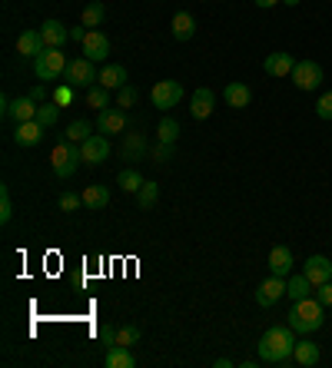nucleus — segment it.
I'll return each instance as SVG.
<instances>
[{
	"mask_svg": "<svg viewBox=\"0 0 332 368\" xmlns=\"http://www.w3.org/2000/svg\"><path fill=\"white\" fill-rule=\"evenodd\" d=\"M282 295H286V279H282V276H269L266 282H259V289H256L259 309H269V305H276Z\"/></svg>",
	"mask_w": 332,
	"mask_h": 368,
	"instance_id": "nucleus-9",
	"label": "nucleus"
},
{
	"mask_svg": "<svg viewBox=\"0 0 332 368\" xmlns=\"http://www.w3.org/2000/svg\"><path fill=\"white\" fill-rule=\"evenodd\" d=\"M276 3H282V0H256V7H262V10H269V7H276Z\"/></svg>",
	"mask_w": 332,
	"mask_h": 368,
	"instance_id": "nucleus-46",
	"label": "nucleus"
},
{
	"mask_svg": "<svg viewBox=\"0 0 332 368\" xmlns=\"http://www.w3.org/2000/svg\"><path fill=\"white\" fill-rule=\"evenodd\" d=\"M40 37H43V43L47 47H56V50H63V43L70 40V30L60 23V20H47L43 27H40Z\"/></svg>",
	"mask_w": 332,
	"mask_h": 368,
	"instance_id": "nucleus-15",
	"label": "nucleus"
},
{
	"mask_svg": "<svg viewBox=\"0 0 332 368\" xmlns=\"http://www.w3.org/2000/svg\"><path fill=\"white\" fill-rule=\"evenodd\" d=\"M293 83L299 87L302 93H313L322 87V67L313 63V60H295L293 67Z\"/></svg>",
	"mask_w": 332,
	"mask_h": 368,
	"instance_id": "nucleus-6",
	"label": "nucleus"
},
{
	"mask_svg": "<svg viewBox=\"0 0 332 368\" xmlns=\"http://www.w3.org/2000/svg\"><path fill=\"white\" fill-rule=\"evenodd\" d=\"M269 272L289 279V272H293V252H289L286 246H273V249H269Z\"/></svg>",
	"mask_w": 332,
	"mask_h": 368,
	"instance_id": "nucleus-14",
	"label": "nucleus"
},
{
	"mask_svg": "<svg viewBox=\"0 0 332 368\" xmlns=\"http://www.w3.org/2000/svg\"><path fill=\"white\" fill-rule=\"evenodd\" d=\"M50 100H54L56 107H67V103L74 100V87H70V83H60V87L54 90V96H50Z\"/></svg>",
	"mask_w": 332,
	"mask_h": 368,
	"instance_id": "nucleus-39",
	"label": "nucleus"
},
{
	"mask_svg": "<svg viewBox=\"0 0 332 368\" xmlns=\"http://www.w3.org/2000/svg\"><path fill=\"white\" fill-rule=\"evenodd\" d=\"M87 107H93L96 113L107 110V107H110V90H107V87H90V90H87Z\"/></svg>",
	"mask_w": 332,
	"mask_h": 368,
	"instance_id": "nucleus-31",
	"label": "nucleus"
},
{
	"mask_svg": "<svg viewBox=\"0 0 332 368\" xmlns=\"http://www.w3.org/2000/svg\"><path fill=\"white\" fill-rule=\"evenodd\" d=\"M315 299H319L322 305H332V279L329 282H322V285L315 289Z\"/></svg>",
	"mask_w": 332,
	"mask_h": 368,
	"instance_id": "nucleus-43",
	"label": "nucleus"
},
{
	"mask_svg": "<svg viewBox=\"0 0 332 368\" xmlns=\"http://www.w3.org/2000/svg\"><path fill=\"white\" fill-rule=\"evenodd\" d=\"M153 107L156 110H169V107H176L180 100H183V83L180 80H160V83H153Z\"/></svg>",
	"mask_w": 332,
	"mask_h": 368,
	"instance_id": "nucleus-7",
	"label": "nucleus"
},
{
	"mask_svg": "<svg viewBox=\"0 0 332 368\" xmlns=\"http://www.w3.org/2000/svg\"><path fill=\"white\" fill-rule=\"evenodd\" d=\"M100 87H107V90H120V87H127V67H103L100 70Z\"/></svg>",
	"mask_w": 332,
	"mask_h": 368,
	"instance_id": "nucleus-21",
	"label": "nucleus"
},
{
	"mask_svg": "<svg viewBox=\"0 0 332 368\" xmlns=\"http://www.w3.org/2000/svg\"><path fill=\"white\" fill-rule=\"evenodd\" d=\"M96 129H100L103 136H116V133H127V110H116V107H107V110H100Z\"/></svg>",
	"mask_w": 332,
	"mask_h": 368,
	"instance_id": "nucleus-10",
	"label": "nucleus"
},
{
	"mask_svg": "<svg viewBox=\"0 0 332 368\" xmlns=\"http://www.w3.org/2000/svg\"><path fill=\"white\" fill-rule=\"evenodd\" d=\"M96 80H100V74H96L93 60H87V56L70 60L67 70H63V83H70L74 90H90V87H96Z\"/></svg>",
	"mask_w": 332,
	"mask_h": 368,
	"instance_id": "nucleus-4",
	"label": "nucleus"
},
{
	"mask_svg": "<svg viewBox=\"0 0 332 368\" xmlns=\"http://www.w3.org/2000/svg\"><path fill=\"white\" fill-rule=\"evenodd\" d=\"M87 34H90V30L80 23V27H74V30H70V40H80V43H83V37H87Z\"/></svg>",
	"mask_w": 332,
	"mask_h": 368,
	"instance_id": "nucleus-45",
	"label": "nucleus"
},
{
	"mask_svg": "<svg viewBox=\"0 0 332 368\" xmlns=\"http://www.w3.org/2000/svg\"><path fill=\"white\" fill-rule=\"evenodd\" d=\"M107 156H110V140H107L103 133H93L90 140L80 143V160H83L87 166L107 163Z\"/></svg>",
	"mask_w": 332,
	"mask_h": 368,
	"instance_id": "nucleus-8",
	"label": "nucleus"
},
{
	"mask_svg": "<svg viewBox=\"0 0 332 368\" xmlns=\"http://www.w3.org/2000/svg\"><path fill=\"white\" fill-rule=\"evenodd\" d=\"M315 285L309 282L306 276H293V279H286V295L293 299V302H299V299H309V295H315L313 292Z\"/></svg>",
	"mask_w": 332,
	"mask_h": 368,
	"instance_id": "nucleus-24",
	"label": "nucleus"
},
{
	"mask_svg": "<svg viewBox=\"0 0 332 368\" xmlns=\"http://www.w3.org/2000/svg\"><path fill=\"white\" fill-rule=\"evenodd\" d=\"M293 67H295V60L289 54H269L262 60V70L269 76H293Z\"/></svg>",
	"mask_w": 332,
	"mask_h": 368,
	"instance_id": "nucleus-16",
	"label": "nucleus"
},
{
	"mask_svg": "<svg viewBox=\"0 0 332 368\" xmlns=\"http://www.w3.org/2000/svg\"><path fill=\"white\" fill-rule=\"evenodd\" d=\"M43 129L37 120H27V123H17V133H14V143L17 147H37L40 136H43Z\"/></svg>",
	"mask_w": 332,
	"mask_h": 368,
	"instance_id": "nucleus-18",
	"label": "nucleus"
},
{
	"mask_svg": "<svg viewBox=\"0 0 332 368\" xmlns=\"http://www.w3.org/2000/svg\"><path fill=\"white\" fill-rule=\"evenodd\" d=\"M149 160H153V163H169V160H173V143H156L153 153H149Z\"/></svg>",
	"mask_w": 332,
	"mask_h": 368,
	"instance_id": "nucleus-38",
	"label": "nucleus"
},
{
	"mask_svg": "<svg viewBox=\"0 0 332 368\" xmlns=\"http://www.w3.org/2000/svg\"><path fill=\"white\" fill-rule=\"evenodd\" d=\"M123 136H127V140H123V156H127V160H140L143 149H147L143 133H123Z\"/></svg>",
	"mask_w": 332,
	"mask_h": 368,
	"instance_id": "nucleus-28",
	"label": "nucleus"
},
{
	"mask_svg": "<svg viewBox=\"0 0 332 368\" xmlns=\"http://www.w3.org/2000/svg\"><path fill=\"white\" fill-rule=\"evenodd\" d=\"M43 50H47V43H43V37H40V30H23V34L17 37V54L20 56L37 60Z\"/></svg>",
	"mask_w": 332,
	"mask_h": 368,
	"instance_id": "nucleus-13",
	"label": "nucleus"
},
{
	"mask_svg": "<svg viewBox=\"0 0 332 368\" xmlns=\"http://www.w3.org/2000/svg\"><path fill=\"white\" fill-rule=\"evenodd\" d=\"M80 163H83V160H80V147L63 136V140L54 147V153H50V169H54V176L56 180H70L76 169H80Z\"/></svg>",
	"mask_w": 332,
	"mask_h": 368,
	"instance_id": "nucleus-3",
	"label": "nucleus"
},
{
	"mask_svg": "<svg viewBox=\"0 0 332 368\" xmlns=\"http://www.w3.org/2000/svg\"><path fill=\"white\" fill-rule=\"evenodd\" d=\"M133 103H136V87H120V90H116V107H120V110H129Z\"/></svg>",
	"mask_w": 332,
	"mask_h": 368,
	"instance_id": "nucleus-37",
	"label": "nucleus"
},
{
	"mask_svg": "<svg viewBox=\"0 0 332 368\" xmlns=\"http://www.w3.org/2000/svg\"><path fill=\"white\" fill-rule=\"evenodd\" d=\"M143 183H147V180L140 176V169H123V173L116 176V186H120L123 193H140Z\"/></svg>",
	"mask_w": 332,
	"mask_h": 368,
	"instance_id": "nucleus-29",
	"label": "nucleus"
},
{
	"mask_svg": "<svg viewBox=\"0 0 332 368\" xmlns=\"http://www.w3.org/2000/svg\"><path fill=\"white\" fill-rule=\"evenodd\" d=\"M37 107H40V103H34L30 96H20V100H14V103H10V120L27 123V120H34V116H37Z\"/></svg>",
	"mask_w": 332,
	"mask_h": 368,
	"instance_id": "nucleus-23",
	"label": "nucleus"
},
{
	"mask_svg": "<svg viewBox=\"0 0 332 368\" xmlns=\"http://www.w3.org/2000/svg\"><path fill=\"white\" fill-rule=\"evenodd\" d=\"M10 219H14V203H10V189H7V186H0V222L7 226Z\"/></svg>",
	"mask_w": 332,
	"mask_h": 368,
	"instance_id": "nucleus-35",
	"label": "nucleus"
},
{
	"mask_svg": "<svg viewBox=\"0 0 332 368\" xmlns=\"http://www.w3.org/2000/svg\"><path fill=\"white\" fill-rule=\"evenodd\" d=\"M302 276H306L315 289H319L322 282H329V279H332V262L326 256H309L306 262H302Z\"/></svg>",
	"mask_w": 332,
	"mask_h": 368,
	"instance_id": "nucleus-11",
	"label": "nucleus"
},
{
	"mask_svg": "<svg viewBox=\"0 0 332 368\" xmlns=\"http://www.w3.org/2000/svg\"><path fill=\"white\" fill-rule=\"evenodd\" d=\"M193 34H196V20H193V14L180 10V14L173 17V37H176V40H189Z\"/></svg>",
	"mask_w": 332,
	"mask_h": 368,
	"instance_id": "nucleus-26",
	"label": "nucleus"
},
{
	"mask_svg": "<svg viewBox=\"0 0 332 368\" xmlns=\"http://www.w3.org/2000/svg\"><path fill=\"white\" fill-rule=\"evenodd\" d=\"M107 203H110V189H107V186L93 183V186L83 189V206H87V209H96V213H100Z\"/></svg>",
	"mask_w": 332,
	"mask_h": 368,
	"instance_id": "nucleus-22",
	"label": "nucleus"
},
{
	"mask_svg": "<svg viewBox=\"0 0 332 368\" xmlns=\"http://www.w3.org/2000/svg\"><path fill=\"white\" fill-rule=\"evenodd\" d=\"M293 362L295 365H315L319 362V345L315 342H309V338H302V342H295V349H293Z\"/></svg>",
	"mask_w": 332,
	"mask_h": 368,
	"instance_id": "nucleus-20",
	"label": "nucleus"
},
{
	"mask_svg": "<svg viewBox=\"0 0 332 368\" xmlns=\"http://www.w3.org/2000/svg\"><path fill=\"white\" fill-rule=\"evenodd\" d=\"M90 136H93V133H90V123H87V120H74V123L67 127V140H70V143H76V147H80L83 140H90Z\"/></svg>",
	"mask_w": 332,
	"mask_h": 368,
	"instance_id": "nucleus-33",
	"label": "nucleus"
},
{
	"mask_svg": "<svg viewBox=\"0 0 332 368\" xmlns=\"http://www.w3.org/2000/svg\"><path fill=\"white\" fill-rule=\"evenodd\" d=\"M282 3H286V7H299L302 0H282Z\"/></svg>",
	"mask_w": 332,
	"mask_h": 368,
	"instance_id": "nucleus-48",
	"label": "nucleus"
},
{
	"mask_svg": "<svg viewBox=\"0 0 332 368\" xmlns=\"http://www.w3.org/2000/svg\"><path fill=\"white\" fill-rule=\"evenodd\" d=\"M80 206H83V196H76V193H63L60 196V209L63 213H76Z\"/></svg>",
	"mask_w": 332,
	"mask_h": 368,
	"instance_id": "nucleus-41",
	"label": "nucleus"
},
{
	"mask_svg": "<svg viewBox=\"0 0 332 368\" xmlns=\"http://www.w3.org/2000/svg\"><path fill=\"white\" fill-rule=\"evenodd\" d=\"M295 349V332L289 325H273L259 338V362L266 365H289Z\"/></svg>",
	"mask_w": 332,
	"mask_h": 368,
	"instance_id": "nucleus-1",
	"label": "nucleus"
},
{
	"mask_svg": "<svg viewBox=\"0 0 332 368\" xmlns=\"http://www.w3.org/2000/svg\"><path fill=\"white\" fill-rule=\"evenodd\" d=\"M213 103H216L213 90L200 87V90L193 93V100H189V113H193V120H206V116L213 113Z\"/></svg>",
	"mask_w": 332,
	"mask_h": 368,
	"instance_id": "nucleus-17",
	"label": "nucleus"
},
{
	"mask_svg": "<svg viewBox=\"0 0 332 368\" xmlns=\"http://www.w3.org/2000/svg\"><path fill=\"white\" fill-rule=\"evenodd\" d=\"M107 368H133V355H129L127 345H110L107 349V358H103Z\"/></svg>",
	"mask_w": 332,
	"mask_h": 368,
	"instance_id": "nucleus-25",
	"label": "nucleus"
},
{
	"mask_svg": "<svg viewBox=\"0 0 332 368\" xmlns=\"http://www.w3.org/2000/svg\"><path fill=\"white\" fill-rule=\"evenodd\" d=\"M47 96H54V93L47 90V83H40V87L30 90V100H34V103H47Z\"/></svg>",
	"mask_w": 332,
	"mask_h": 368,
	"instance_id": "nucleus-44",
	"label": "nucleus"
},
{
	"mask_svg": "<svg viewBox=\"0 0 332 368\" xmlns=\"http://www.w3.org/2000/svg\"><path fill=\"white\" fill-rule=\"evenodd\" d=\"M83 56L93 60V63H96V60H107V56H110V40L103 37L100 30H90V34L83 37Z\"/></svg>",
	"mask_w": 332,
	"mask_h": 368,
	"instance_id": "nucleus-12",
	"label": "nucleus"
},
{
	"mask_svg": "<svg viewBox=\"0 0 332 368\" xmlns=\"http://www.w3.org/2000/svg\"><path fill=\"white\" fill-rule=\"evenodd\" d=\"M103 17H107V7H103L100 0H93V3H87V7H83V17H80V23H83L87 30H96V27L103 23Z\"/></svg>",
	"mask_w": 332,
	"mask_h": 368,
	"instance_id": "nucleus-27",
	"label": "nucleus"
},
{
	"mask_svg": "<svg viewBox=\"0 0 332 368\" xmlns=\"http://www.w3.org/2000/svg\"><path fill=\"white\" fill-rule=\"evenodd\" d=\"M67 63H70V60H67V54H63V50L47 47V50L34 60V76H37V80H43V83H50V80H56V76H63Z\"/></svg>",
	"mask_w": 332,
	"mask_h": 368,
	"instance_id": "nucleus-5",
	"label": "nucleus"
},
{
	"mask_svg": "<svg viewBox=\"0 0 332 368\" xmlns=\"http://www.w3.org/2000/svg\"><path fill=\"white\" fill-rule=\"evenodd\" d=\"M322 302L315 299V295H309V299H299V302H293V309H289V329L299 332V335H313V332L322 329V322H326V315H322Z\"/></svg>",
	"mask_w": 332,
	"mask_h": 368,
	"instance_id": "nucleus-2",
	"label": "nucleus"
},
{
	"mask_svg": "<svg viewBox=\"0 0 332 368\" xmlns=\"http://www.w3.org/2000/svg\"><path fill=\"white\" fill-rule=\"evenodd\" d=\"M156 140H160V143H176V140H180V123H176V120H169V116L160 120V127H156Z\"/></svg>",
	"mask_w": 332,
	"mask_h": 368,
	"instance_id": "nucleus-32",
	"label": "nucleus"
},
{
	"mask_svg": "<svg viewBox=\"0 0 332 368\" xmlns=\"http://www.w3.org/2000/svg\"><path fill=\"white\" fill-rule=\"evenodd\" d=\"M315 113H319V120H332V90H326L319 96V103H315Z\"/></svg>",
	"mask_w": 332,
	"mask_h": 368,
	"instance_id": "nucleus-40",
	"label": "nucleus"
},
{
	"mask_svg": "<svg viewBox=\"0 0 332 368\" xmlns=\"http://www.w3.org/2000/svg\"><path fill=\"white\" fill-rule=\"evenodd\" d=\"M133 342H140V329L136 325H123V329H116V345H133Z\"/></svg>",
	"mask_w": 332,
	"mask_h": 368,
	"instance_id": "nucleus-36",
	"label": "nucleus"
},
{
	"mask_svg": "<svg viewBox=\"0 0 332 368\" xmlns=\"http://www.w3.org/2000/svg\"><path fill=\"white\" fill-rule=\"evenodd\" d=\"M100 342L110 349V345H116V325H100Z\"/></svg>",
	"mask_w": 332,
	"mask_h": 368,
	"instance_id": "nucleus-42",
	"label": "nucleus"
},
{
	"mask_svg": "<svg viewBox=\"0 0 332 368\" xmlns=\"http://www.w3.org/2000/svg\"><path fill=\"white\" fill-rule=\"evenodd\" d=\"M222 96H226V103H229L233 110H242V107H249V100H253V90H249L246 83H229V87L222 90Z\"/></svg>",
	"mask_w": 332,
	"mask_h": 368,
	"instance_id": "nucleus-19",
	"label": "nucleus"
},
{
	"mask_svg": "<svg viewBox=\"0 0 332 368\" xmlns=\"http://www.w3.org/2000/svg\"><path fill=\"white\" fill-rule=\"evenodd\" d=\"M213 365H216V368H229V365H233V358H216Z\"/></svg>",
	"mask_w": 332,
	"mask_h": 368,
	"instance_id": "nucleus-47",
	"label": "nucleus"
},
{
	"mask_svg": "<svg viewBox=\"0 0 332 368\" xmlns=\"http://www.w3.org/2000/svg\"><path fill=\"white\" fill-rule=\"evenodd\" d=\"M34 120H37L40 127H54L56 120H60V107H56L54 100H47V103L37 107V116H34Z\"/></svg>",
	"mask_w": 332,
	"mask_h": 368,
	"instance_id": "nucleus-30",
	"label": "nucleus"
},
{
	"mask_svg": "<svg viewBox=\"0 0 332 368\" xmlns=\"http://www.w3.org/2000/svg\"><path fill=\"white\" fill-rule=\"evenodd\" d=\"M156 199H160V186H156V183H143V189L136 193V206H140V209L156 206Z\"/></svg>",
	"mask_w": 332,
	"mask_h": 368,
	"instance_id": "nucleus-34",
	"label": "nucleus"
}]
</instances>
